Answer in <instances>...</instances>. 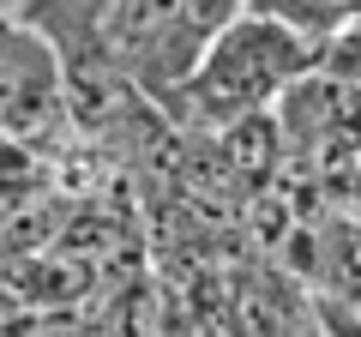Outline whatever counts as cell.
I'll return each mask as SVG.
<instances>
[{
  "label": "cell",
  "mask_w": 361,
  "mask_h": 337,
  "mask_svg": "<svg viewBox=\"0 0 361 337\" xmlns=\"http://www.w3.org/2000/svg\"><path fill=\"white\" fill-rule=\"evenodd\" d=\"M313 61V42L295 37L283 18L259 13V6H241L235 18H223L217 30H205L193 66L180 73V97L199 121L211 127H229L241 115H259V109L277 103L289 78Z\"/></svg>",
  "instance_id": "1"
},
{
  "label": "cell",
  "mask_w": 361,
  "mask_h": 337,
  "mask_svg": "<svg viewBox=\"0 0 361 337\" xmlns=\"http://www.w3.org/2000/svg\"><path fill=\"white\" fill-rule=\"evenodd\" d=\"M61 115H66V78L54 49L37 30L0 18V139L42 145Z\"/></svg>",
  "instance_id": "2"
},
{
  "label": "cell",
  "mask_w": 361,
  "mask_h": 337,
  "mask_svg": "<svg viewBox=\"0 0 361 337\" xmlns=\"http://www.w3.org/2000/svg\"><path fill=\"white\" fill-rule=\"evenodd\" d=\"M313 253V271L325 277L331 301H361V217H325Z\"/></svg>",
  "instance_id": "3"
},
{
  "label": "cell",
  "mask_w": 361,
  "mask_h": 337,
  "mask_svg": "<svg viewBox=\"0 0 361 337\" xmlns=\"http://www.w3.org/2000/svg\"><path fill=\"white\" fill-rule=\"evenodd\" d=\"M247 6H259V13H271V18H283L295 37H307V42H319L325 30H337L343 18H355L361 13V0H247Z\"/></svg>",
  "instance_id": "4"
},
{
  "label": "cell",
  "mask_w": 361,
  "mask_h": 337,
  "mask_svg": "<svg viewBox=\"0 0 361 337\" xmlns=\"http://www.w3.org/2000/svg\"><path fill=\"white\" fill-rule=\"evenodd\" d=\"M313 66H325V73L349 78V85L361 91V13L343 18L337 30H325V37L313 42Z\"/></svg>",
  "instance_id": "5"
},
{
  "label": "cell",
  "mask_w": 361,
  "mask_h": 337,
  "mask_svg": "<svg viewBox=\"0 0 361 337\" xmlns=\"http://www.w3.org/2000/svg\"><path fill=\"white\" fill-rule=\"evenodd\" d=\"M175 6H180V18H187L199 37H205V30H217V25H223V18H235L247 0H175Z\"/></svg>",
  "instance_id": "6"
}]
</instances>
